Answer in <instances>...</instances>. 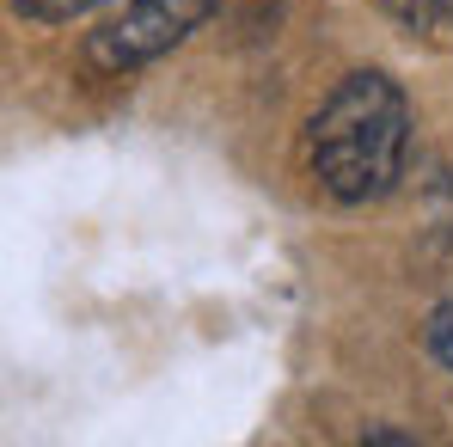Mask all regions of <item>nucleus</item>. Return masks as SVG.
Returning a JSON list of instances; mask_svg holds the SVG:
<instances>
[{
	"mask_svg": "<svg viewBox=\"0 0 453 447\" xmlns=\"http://www.w3.org/2000/svg\"><path fill=\"white\" fill-rule=\"evenodd\" d=\"M411 153V98L386 68L343 74L306 117V166L343 209H368L398 190Z\"/></svg>",
	"mask_w": 453,
	"mask_h": 447,
	"instance_id": "f257e3e1",
	"label": "nucleus"
},
{
	"mask_svg": "<svg viewBox=\"0 0 453 447\" xmlns=\"http://www.w3.org/2000/svg\"><path fill=\"white\" fill-rule=\"evenodd\" d=\"M215 6L221 0H117L86 31V68L104 80L142 74L159 56H172L190 31H203Z\"/></svg>",
	"mask_w": 453,
	"mask_h": 447,
	"instance_id": "f03ea898",
	"label": "nucleus"
},
{
	"mask_svg": "<svg viewBox=\"0 0 453 447\" xmlns=\"http://www.w3.org/2000/svg\"><path fill=\"white\" fill-rule=\"evenodd\" d=\"M98 6H111V0H12V12L31 19V25H74Z\"/></svg>",
	"mask_w": 453,
	"mask_h": 447,
	"instance_id": "7ed1b4c3",
	"label": "nucleus"
},
{
	"mask_svg": "<svg viewBox=\"0 0 453 447\" xmlns=\"http://www.w3.org/2000/svg\"><path fill=\"white\" fill-rule=\"evenodd\" d=\"M423 350H429V356L453 374V300L429 312V325H423Z\"/></svg>",
	"mask_w": 453,
	"mask_h": 447,
	"instance_id": "20e7f679",
	"label": "nucleus"
},
{
	"mask_svg": "<svg viewBox=\"0 0 453 447\" xmlns=\"http://www.w3.org/2000/svg\"><path fill=\"white\" fill-rule=\"evenodd\" d=\"M392 6H398L411 25H417V19H429V0H392Z\"/></svg>",
	"mask_w": 453,
	"mask_h": 447,
	"instance_id": "39448f33",
	"label": "nucleus"
},
{
	"mask_svg": "<svg viewBox=\"0 0 453 447\" xmlns=\"http://www.w3.org/2000/svg\"><path fill=\"white\" fill-rule=\"evenodd\" d=\"M429 19H441V25H453V0H429Z\"/></svg>",
	"mask_w": 453,
	"mask_h": 447,
	"instance_id": "423d86ee",
	"label": "nucleus"
}]
</instances>
